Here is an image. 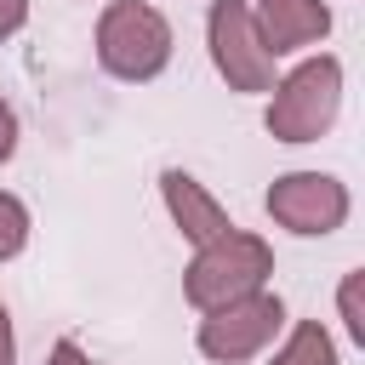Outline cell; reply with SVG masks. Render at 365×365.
<instances>
[{
	"label": "cell",
	"instance_id": "cell-1",
	"mask_svg": "<svg viewBox=\"0 0 365 365\" xmlns=\"http://www.w3.org/2000/svg\"><path fill=\"white\" fill-rule=\"evenodd\" d=\"M268 274H274L268 240L228 228V234H217V240H205V245L194 251V262H188V274H182V291H188V302H194L200 314H211V308H222V302H234V297L262 291Z\"/></svg>",
	"mask_w": 365,
	"mask_h": 365
},
{
	"label": "cell",
	"instance_id": "cell-2",
	"mask_svg": "<svg viewBox=\"0 0 365 365\" xmlns=\"http://www.w3.org/2000/svg\"><path fill=\"white\" fill-rule=\"evenodd\" d=\"M336 108H342V63L336 57H308L274 86L268 131L279 143H314V137L331 131Z\"/></svg>",
	"mask_w": 365,
	"mask_h": 365
},
{
	"label": "cell",
	"instance_id": "cell-3",
	"mask_svg": "<svg viewBox=\"0 0 365 365\" xmlns=\"http://www.w3.org/2000/svg\"><path fill=\"white\" fill-rule=\"evenodd\" d=\"M97 57L120 80H154L171 63V23L143 0H114L97 23Z\"/></svg>",
	"mask_w": 365,
	"mask_h": 365
},
{
	"label": "cell",
	"instance_id": "cell-4",
	"mask_svg": "<svg viewBox=\"0 0 365 365\" xmlns=\"http://www.w3.org/2000/svg\"><path fill=\"white\" fill-rule=\"evenodd\" d=\"M211 63L234 91H274V51L262 46L245 0H211Z\"/></svg>",
	"mask_w": 365,
	"mask_h": 365
},
{
	"label": "cell",
	"instance_id": "cell-5",
	"mask_svg": "<svg viewBox=\"0 0 365 365\" xmlns=\"http://www.w3.org/2000/svg\"><path fill=\"white\" fill-rule=\"evenodd\" d=\"M279 325H285L279 297H268V291L234 297V302H222V308H211L200 319V354L205 359H222V365H240V359L262 354Z\"/></svg>",
	"mask_w": 365,
	"mask_h": 365
},
{
	"label": "cell",
	"instance_id": "cell-6",
	"mask_svg": "<svg viewBox=\"0 0 365 365\" xmlns=\"http://www.w3.org/2000/svg\"><path fill=\"white\" fill-rule=\"evenodd\" d=\"M268 217L291 234H331L348 217V188L325 171H291L268 188Z\"/></svg>",
	"mask_w": 365,
	"mask_h": 365
},
{
	"label": "cell",
	"instance_id": "cell-7",
	"mask_svg": "<svg viewBox=\"0 0 365 365\" xmlns=\"http://www.w3.org/2000/svg\"><path fill=\"white\" fill-rule=\"evenodd\" d=\"M251 23H257L262 46L279 57V51L314 46V40L331 29V11H325V0H257Z\"/></svg>",
	"mask_w": 365,
	"mask_h": 365
},
{
	"label": "cell",
	"instance_id": "cell-8",
	"mask_svg": "<svg viewBox=\"0 0 365 365\" xmlns=\"http://www.w3.org/2000/svg\"><path fill=\"white\" fill-rule=\"evenodd\" d=\"M160 188H165V205H171V222L194 240V245H205V240H217V234H228L234 222H228V211L188 177V171H165L160 177Z\"/></svg>",
	"mask_w": 365,
	"mask_h": 365
},
{
	"label": "cell",
	"instance_id": "cell-9",
	"mask_svg": "<svg viewBox=\"0 0 365 365\" xmlns=\"http://www.w3.org/2000/svg\"><path fill=\"white\" fill-rule=\"evenodd\" d=\"M268 365H336V342H331V331L319 319H302Z\"/></svg>",
	"mask_w": 365,
	"mask_h": 365
},
{
	"label": "cell",
	"instance_id": "cell-10",
	"mask_svg": "<svg viewBox=\"0 0 365 365\" xmlns=\"http://www.w3.org/2000/svg\"><path fill=\"white\" fill-rule=\"evenodd\" d=\"M23 240H29V211H23V200H17V194H0V262H6V257H17V251H23Z\"/></svg>",
	"mask_w": 365,
	"mask_h": 365
},
{
	"label": "cell",
	"instance_id": "cell-11",
	"mask_svg": "<svg viewBox=\"0 0 365 365\" xmlns=\"http://www.w3.org/2000/svg\"><path fill=\"white\" fill-rule=\"evenodd\" d=\"M359 279H365V274H348V279H342V319H348L354 342H365V314H359Z\"/></svg>",
	"mask_w": 365,
	"mask_h": 365
},
{
	"label": "cell",
	"instance_id": "cell-12",
	"mask_svg": "<svg viewBox=\"0 0 365 365\" xmlns=\"http://www.w3.org/2000/svg\"><path fill=\"white\" fill-rule=\"evenodd\" d=\"M23 17H29V0H0V40H6V34H17V29H23Z\"/></svg>",
	"mask_w": 365,
	"mask_h": 365
},
{
	"label": "cell",
	"instance_id": "cell-13",
	"mask_svg": "<svg viewBox=\"0 0 365 365\" xmlns=\"http://www.w3.org/2000/svg\"><path fill=\"white\" fill-rule=\"evenodd\" d=\"M11 148H17V114L0 103V160H11Z\"/></svg>",
	"mask_w": 365,
	"mask_h": 365
},
{
	"label": "cell",
	"instance_id": "cell-14",
	"mask_svg": "<svg viewBox=\"0 0 365 365\" xmlns=\"http://www.w3.org/2000/svg\"><path fill=\"white\" fill-rule=\"evenodd\" d=\"M51 365H91V359H86L74 342H57V348H51Z\"/></svg>",
	"mask_w": 365,
	"mask_h": 365
},
{
	"label": "cell",
	"instance_id": "cell-15",
	"mask_svg": "<svg viewBox=\"0 0 365 365\" xmlns=\"http://www.w3.org/2000/svg\"><path fill=\"white\" fill-rule=\"evenodd\" d=\"M11 354H17V342H11V319H6V308H0V365H11Z\"/></svg>",
	"mask_w": 365,
	"mask_h": 365
}]
</instances>
